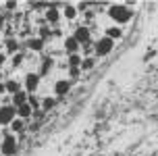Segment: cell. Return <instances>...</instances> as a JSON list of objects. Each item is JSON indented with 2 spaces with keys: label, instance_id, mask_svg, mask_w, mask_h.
<instances>
[{
  "label": "cell",
  "instance_id": "obj_1",
  "mask_svg": "<svg viewBox=\"0 0 158 156\" xmlns=\"http://www.w3.org/2000/svg\"><path fill=\"white\" fill-rule=\"evenodd\" d=\"M110 17L117 21V23H127L131 19V11L123 4H112L110 6Z\"/></svg>",
  "mask_w": 158,
  "mask_h": 156
},
{
  "label": "cell",
  "instance_id": "obj_2",
  "mask_svg": "<svg viewBox=\"0 0 158 156\" xmlns=\"http://www.w3.org/2000/svg\"><path fill=\"white\" fill-rule=\"evenodd\" d=\"M0 152H2L4 156H10V154L17 152V141H15L13 135H6V137H4V141L0 144Z\"/></svg>",
  "mask_w": 158,
  "mask_h": 156
},
{
  "label": "cell",
  "instance_id": "obj_3",
  "mask_svg": "<svg viewBox=\"0 0 158 156\" xmlns=\"http://www.w3.org/2000/svg\"><path fill=\"white\" fill-rule=\"evenodd\" d=\"M112 46H114V42H112L110 38H102V40H98V44H96V54H98V56L108 54V52L112 50Z\"/></svg>",
  "mask_w": 158,
  "mask_h": 156
},
{
  "label": "cell",
  "instance_id": "obj_4",
  "mask_svg": "<svg viewBox=\"0 0 158 156\" xmlns=\"http://www.w3.org/2000/svg\"><path fill=\"white\" fill-rule=\"evenodd\" d=\"M15 121V108L13 106H2L0 108V125H10Z\"/></svg>",
  "mask_w": 158,
  "mask_h": 156
},
{
  "label": "cell",
  "instance_id": "obj_5",
  "mask_svg": "<svg viewBox=\"0 0 158 156\" xmlns=\"http://www.w3.org/2000/svg\"><path fill=\"white\" fill-rule=\"evenodd\" d=\"M38 81H40V75H38V73H29V75L25 77V87H27V92H29V94L38 87Z\"/></svg>",
  "mask_w": 158,
  "mask_h": 156
},
{
  "label": "cell",
  "instance_id": "obj_6",
  "mask_svg": "<svg viewBox=\"0 0 158 156\" xmlns=\"http://www.w3.org/2000/svg\"><path fill=\"white\" fill-rule=\"evenodd\" d=\"M73 38L77 40L79 44H85L87 40H89V29H87V27H79V29L75 31V36H73Z\"/></svg>",
  "mask_w": 158,
  "mask_h": 156
},
{
  "label": "cell",
  "instance_id": "obj_7",
  "mask_svg": "<svg viewBox=\"0 0 158 156\" xmlns=\"http://www.w3.org/2000/svg\"><path fill=\"white\" fill-rule=\"evenodd\" d=\"M64 48L71 52V54H77V48H79V42L75 38H67L64 40Z\"/></svg>",
  "mask_w": 158,
  "mask_h": 156
},
{
  "label": "cell",
  "instance_id": "obj_8",
  "mask_svg": "<svg viewBox=\"0 0 158 156\" xmlns=\"http://www.w3.org/2000/svg\"><path fill=\"white\" fill-rule=\"evenodd\" d=\"M69 87H71V83H69V81H56L54 92L58 94V96H64V94L69 92Z\"/></svg>",
  "mask_w": 158,
  "mask_h": 156
},
{
  "label": "cell",
  "instance_id": "obj_9",
  "mask_svg": "<svg viewBox=\"0 0 158 156\" xmlns=\"http://www.w3.org/2000/svg\"><path fill=\"white\" fill-rule=\"evenodd\" d=\"M17 112H19V117H21V119L29 117V115H31V104L25 102V104H21V106H17Z\"/></svg>",
  "mask_w": 158,
  "mask_h": 156
},
{
  "label": "cell",
  "instance_id": "obj_10",
  "mask_svg": "<svg viewBox=\"0 0 158 156\" xmlns=\"http://www.w3.org/2000/svg\"><path fill=\"white\" fill-rule=\"evenodd\" d=\"M46 19L50 21V23H56V21H58V11H56V4H50V8H48V13H46Z\"/></svg>",
  "mask_w": 158,
  "mask_h": 156
},
{
  "label": "cell",
  "instance_id": "obj_11",
  "mask_svg": "<svg viewBox=\"0 0 158 156\" xmlns=\"http://www.w3.org/2000/svg\"><path fill=\"white\" fill-rule=\"evenodd\" d=\"M27 100H29V98H27V94H25V92H19V94H15V96H13L15 108H17V106H21V104H25Z\"/></svg>",
  "mask_w": 158,
  "mask_h": 156
},
{
  "label": "cell",
  "instance_id": "obj_12",
  "mask_svg": "<svg viewBox=\"0 0 158 156\" xmlns=\"http://www.w3.org/2000/svg\"><path fill=\"white\" fill-rule=\"evenodd\" d=\"M27 44H29V48H31V50H42V48H44V40L33 38V40H29Z\"/></svg>",
  "mask_w": 158,
  "mask_h": 156
},
{
  "label": "cell",
  "instance_id": "obj_13",
  "mask_svg": "<svg viewBox=\"0 0 158 156\" xmlns=\"http://www.w3.org/2000/svg\"><path fill=\"white\" fill-rule=\"evenodd\" d=\"M81 62H83V61H81V56H79V54H69V65H71V69H73V67H77V69H79Z\"/></svg>",
  "mask_w": 158,
  "mask_h": 156
},
{
  "label": "cell",
  "instance_id": "obj_14",
  "mask_svg": "<svg viewBox=\"0 0 158 156\" xmlns=\"http://www.w3.org/2000/svg\"><path fill=\"white\" fill-rule=\"evenodd\" d=\"M19 87H21V86H19L17 81H8V83H6V92H10L13 96H15V94H19V92H21Z\"/></svg>",
  "mask_w": 158,
  "mask_h": 156
},
{
  "label": "cell",
  "instance_id": "obj_15",
  "mask_svg": "<svg viewBox=\"0 0 158 156\" xmlns=\"http://www.w3.org/2000/svg\"><path fill=\"white\" fill-rule=\"evenodd\" d=\"M50 36H52V31L48 29L46 25H42L40 27V40H50Z\"/></svg>",
  "mask_w": 158,
  "mask_h": 156
},
{
  "label": "cell",
  "instance_id": "obj_16",
  "mask_svg": "<svg viewBox=\"0 0 158 156\" xmlns=\"http://www.w3.org/2000/svg\"><path fill=\"white\" fill-rule=\"evenodd\" d=\"M10 129H13V131H21V129H23V119H15V121L10 123Z\"/></svg>",
  "mask_w": 158,
  "mask_h": 156
},
{
  "label": "cell",
  "instance_id": "obj_17",
  "mask_svg": "<svg viewBox=\"0 0 158 156\" xmlns=\"http://www.w3.org/2000/svg\"><path fill=\"white\" fill-rule=\"evenodd\" d=\"M64 17H67V19H73V17H75V8L69 6V4H64Z\"/></svg>",
  "mask_w": 158,
  "mask_h": 156
},
{
  "label": "cell",
  "instance_id": "obj_18",
  "mask_svg": "<svg viewBox=\"0 0 158 156\" xmlns=\"http://www.w3.org/2000/svg\"><path fill=\"white\" fill-rule=\"evenodd\" d=\"M108 38H121V29H118V27H110V29H108Z\"/></svg>",
  "mask_w": 158,
  "mask_h": 156
},
{
  "label": "cell",
  "instance_id": "obj_19",
  "mask_svg": "<svg viewBox=\"0 0 158 156\" xmlns=\"http://www.w3.org/2000/svg\"><path fill=\"white\" fill-rule=\"evenodd\" d=\"M42 106H44V110H50L54 106V98H46V100L42 102Z\"/></svg>",
  "mask_w": 158,
  "mask_h": 156
},
{
  "label": "cell",
  "instance_id": "obj_20",
  "mask_svg": "<svg viewBox=\"0 0 158 156\" xmlns=\"http://www.w3.org/2000/svg\"><path fill=\"white\" fill-rule=\"evenodd\" d=\"M92 67H94V61H92V58H85V61L81 62V69H92Z\"/></svg>",
  "mask_w": 158,
  "mask_h": 156
},
{
  "label": "cell",
  "instance_id": "obj_21",
  "mask_svg": "<svg viewBox=\"0 0 158 156\" xmlns=\"http://www.w3.org/2000/svg\"><path fill=\"white\" fill-rule=\"evenodd\" d=\"M6 48H8V52H15L17 50V42L15 40H6Z\"/></svg>",
  "mask_w": 158,
  "mask_h": 156
},
{
  "label": "cell",
  "instance_id": "obj_22",
  "mask_svg": "<svg viewBox=\"0 0 158 156\" xmlns=\"http://www.w3.org/2000/svg\"><path fill=\"white\" fill-rule=\"evenodd\" d=\"M50 65H52V61L48 58V61H44V65H42V75H48V69H50Z\"/></svg>",
  "mask_w": 158,
  "mask_h": 156
},
{
  "label": "cell",
  "instance_id": "obj_23",
  "mask_svg": "<svg viewBox=\"0 0 158 156\" xmlns=\"http://www.w3.org/2000/svg\"><path fill=\"white\" fill-rule=\"evenodd\" d=\"M29 104H31V108H35V106H38V100H35V96H31V94H29Z\"/></svg>",
  "mask_w": 158,
  "mask_h": 156
},
{
  "label": "cell",
  "instance_id": "obj_24",
  "mask_svg": "<svg viewBox=\"0 0 158 156\" xmlns=\"http://www.w3.org/2000/svg\"><path fill=\"white\" fill-rule=\"evenodd\" d=\"M13 62H15V67H19V65H21V54H17L15 58H13Z\"/></svg>",
  "mask_w": 158,
  "mask_h": 156
},
{
  "label": "cell",
  "instance_id": "obj_25",
  "mask_svg": "<svg viewBox=\"0 0 158 156\" xmlns=\"http://www.w3.org/2000/svg\"><path fill=\"white\" fill-rule=\"evenodd\" d=\"M4 6H6V8H10V11H13V8L17 6V2H6V4H4Z\"/></svg>",
  "mask_w": 158,
  "mask_h": 156
},
{
  "label": "cell",
  "instance_id": "obj_26",
  "mask_svg": "<svg viewBox=\"0 0 158 156\" xmlns=\"http://www.w3.org/2000/svg\"><path fill=\"white\" fill-rule=\"evenodd\" d=\"M71 75H73V77H77V75H79V69H77V67H73V69H71Z\"/></svg>",
  "mask_w": 158,
  "mask_h": 156
},
{
  "label": "cell",
  "instance_id": "obj_27",
  "mask_svg": "<svg viewBox=\"0 0 158 156\" xmlns=\"http://www.w3.org/2000/svg\"><path fill=\"white\" fill-rule=\"evenodd\" d=\"M4 58H6V54H4V52H0V65L4 62Z\"/></svg>",
  "mask_w": 158,
  "mask_h": 156
},
{
  "label": "cell",
  "instance_id": "obj_28",
  "mask_svg": "<svg viewBox=\"0 0 158 156\" xmlns=\"http://www.w3.org/2000/svg\"><path fill=\"white\" fill-rule=\"evenodd\" d=\"M6 92V86H2V83H0V94H4Z\"/></svg>",
  "mask_w": 158,
  "mask_h": 156
},
{
  "label": "cell",
  "instance_id": "obj_29",
  "mask_svg": "<svg viewBox=\"0 0 158 156\" xmlns=\"http://www.w3.org/2000/svg\"><path fill=\"white\" fill-rule=\"evenodd\" d=\"M2 25H4V19H2V15H0V29H2Z\"/></svg>",
  "mask_w": 158,
  "mask_h": 156
}]
</instances>
